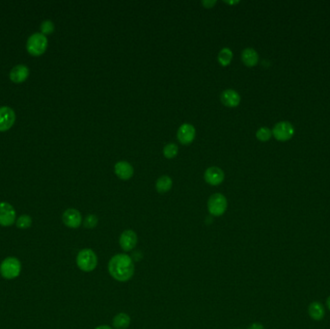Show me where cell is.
<instances>
[{
    "label": "cell",
    "mask_w": 330,
    "mask_h": 329,
    "mask_svg": "<svg viewBox=\"0 0 330 329\" xmlns=\"http://www.w3.org/2000/svg\"><path fill=\"white\" fill-rule=\"evenodd\" d=\"M248 329H265V328H264V326H263L262 324H260V323H254V324H252Z\"/></svg>",
    "instance_id": "27"
},
{
    "label": "cell",
    "mask_w": 330,
    "mask_h": 329,
    "mask_svg": "<svg viewBox=\"0 0 330 329\" xmlns=\"http://www.w3.org/2000/svg\"><path fill=\"white\" fill-rule=\"evenodd\" d=\"M272 136H273V131H271L267 127L260 128L256 133V137L258 138L260 141H264V142L270 140Z\"/></svg>",
    "instance_id": "22"
},
{
    "label": "cell",
    "mask_w": 330,
    "mask_h": 329,
    "mask_svg": "<svg viewBox=\"0 0 330 329\" xmlns=\"http://www.w3.org/2000/svg\"><path fill=\"white\" fill-rule=\"evenodd\" d=\"M95 329H112L109 326H100L98 328H96Z\"/></svg>",
    "instance_id": "28"
},
{
    "label": "cell",
    "mask_w": 330,
    "mask_h": 329,
    "mask_svg": "<svg viewBox=\"0 0 330 329\" xmlns=\"http://www.w3.org/2000/svg\"><path fill=\"white\" fill-rule=\"evenodd\" d=\"M308 315L316 322L322 321L326 316V310L324 305L319 302H311L308 306Z\"/></svg>",
    "instance_id": "16"
},
{
    "label": "cell",
    "mask_w": 330,
    "mask_h": 329,
    "mask_svg": "<svg viewBox=\"0 0 330 329\" xmlns=\"http://www.w3.org/2000/svg\"><path fill=\"white\" fill-rule=\"evenodd\" d=\"M41 31L44 35L51 34L55 31V24L51 20H46L41 24Z\"/></svg>",
    "instance_id": "24"
},
{
    "label": "cell",
    "mask_w": 330,
    "mask_h": 329,
    "mask_svg": "<svg viewBox=\"0 0 330 329\" xmlns=\"http://www.w3.org/2000/svg\"><path fill=\"white\" fill-rule=\"evenodd\" d=\"M196 131L192 124L185 123L178 130V139L182 144H191L195 138Z\"/></svg>",
    "instance_id": "11"
},
{
    "label": "cell",
    "mask_w": 330,
    "mask_h": 329,
    "mask_svg": "<svg viewBox=\"0 0 330 329\" xmlns=\"http://www.w3.org/2000/svg\"><path fill=\"white\" fill-rule=\"evenodd\" d=\"M233 58V52L229 48H224L220 52L218 55L219 62L222 66H227L230 64Z\"/></svg>",
    "instance_id": "20"
},
{
    "label": "cell",
    "mask_w": 330,
    "mask_h": 329,
    "mask_svg": "<svg viewBox=\"0 0 330 329\" xmlns=\"http://www.w3.org/2000/svg\"><path fill=\"white\" fill-rule=\"evenodd\" d=\"M179 147L175 143H168L164 148V155L167 159H173L178 155Z\"/></svg>",
    "instance_id": "21"
},
{
    "label": "cell",
    "mask_w": 330,
    "mask_h": 329,
    "mask_svg": "<svg viewBox=\"0 0 330 329\" xmlns=\"http://www.w3.org/2000/svg\"><path fill=\"white\" fill-rule=\"evenodd\" d=\"M28 76H29V69L28 66L24 64H19L13 67L10 72L11 81L16 83H21L27 81Z\"/></svg>",
    "instance_id": "14"
},
{
    "label": "cell",
    "mask_w": 330,
    "mask_h": 329,
    "mask_svg": "<svg viewBox=\"0 0 330 329\" xmlns=\"http://www.w3.org/2000/svg\"><path fill=\"white\" fill-rule=\"evenodd\" d=\"M16 120L15 111L9 107L0 108V132L9 130Z\"/></svg>",
    "instance_id": "9"
},
{
    "label": "cell",
    "mask_w": 330,
    "mask_h": 329,
    "mask_svg": "<svg viewBox=\"0 0 330 329\" xmlns=\"http://www.w3.org/2000/svg\"><path fill=\"white\" fill-rule=\"evenodd\" d=\"M216 3H217V0H203L202 1V4L206 8H212Z\"/></svg>",
    "instance_id": "26"
},
{
    "label": "cell",
    "mask_w": 330,
    "mask_h": 329,
    "mask_svg": "<svg viewBox=\"0 0 330 329\" xmlns=\"http://www.w3.org/2000/svg\"><path fill=\"white\" fill-rule=\"evenodd\" d=\"M228 207L227 199L224 195L220 193L213 194L208 201V209L212 216L214 217H221L224 215Z\"/></svg>",
    "instance_id": "5"
},
{
    "label": "cell",
    "mask_w": 330,
    "mask_h": 329,
    "mask_svg": "<svg viewBox=\"0 0 330 329\" xmlns=\"http://www.w3.org/2000/svg\"><path fill=\"white\" fill-rule=\"evenodd\" d=\"M110 274L119 282H127L135 274V264L127 254H117L109 263Z\"/></svg>",
    "instance_id": "1"
},
{
    "label": "cell",
    "mask_w": 330,
    "mask_h": 329,
    "mask_svg": "<svg viewBox=\"0 0 330 329\" xmlns=\"http://www.w3.org/2000/svg\"><path fill=\"white\" fill-rule=\"evenodd\" d=\"M204 178L208 184L212 186H218L224 180V172L220 167L212 166L206 170Z\"/></svg>",
    "instance_id": "13"
},
{
    "label": "cell",
    "mask_w": 330,
    "mask_h": 329,
    "mask_svg": "<svg viewBox=\"0 0 330 329\" xmlns=\"http://www.w3.org/2000/svg\"><path fill=\"white\" fill-rule=\"evenodd\" d=\"M114 169H115L116 175L122 180H129L134 175V167L132 166L131 164H129L125 161L118 162L115 164Z\"/></svg>",
    "instance_id": "15"
},
{
    "label": "cell",
    "mask_w": 330,
    "mask_h": 329,
    "mask_svg": "<svg viewBox=\"0 0 330 329\" xmlns=\"http://www.w3.org/2000/svg\"><path fill=\"white\" fill-rule=\"evenodd\" d=\"M224 2L228 3V4H237L239 3V0H236V1H229V0H224Z\"/></svg>",
    "instance_id": "29"
},
{
    "label": "cell",
    "mask_w": 330,
    "mask_h": 329,
    "mask_svg": "<svg viewBox=\"0 0 330 329\" xmlns=\"http://www.w3.org/2000/svg\"><path fill=\"white\" fill-rule=\"evenodd\" d=\"M172 185H173L172 179L167 175H164L158 179L156 183V189L160 193H165L171 190Z\"/></svg>",
    "instance_id": "19"
},
{
    "label": "cell",
    "mask_w": 330,
    "mask_h": 329,
    "mask_svg": "<svg viewBox=\"0 0 330 329\" xmlns=\"http://www.w3.org/2000/svg\"><path fill=\"white\" fill-rule=\"evenodd\" d=\"M120 247L124 251H131L138 245V235L133 230H126L119 239Z\"/></svg>",
    "instance_id": "8"
},
{
    "label": "cell",
    "mask_w": 330,
    "mask_h": 329,
    "mask_svg": "<svg viewBox=\"0 0 330 329\" xmlns=\"http://www.w3.org/2000/svg\"><path fill=\"white\" fill-rule=\"evenodd\" d=\"M31 224H32V219L28 215L21 216L16 222L17 227L20 229H28L31 226Z\"/></svg>",
    "instance_id": "23"
},
{
    "label": "cell",
    "mask_w": 330,
    "mask_h": 329,
    "mask_svg": "<svg viewBox=\"0 0 330 329\" xmlns=\"http://www.w3.org/2000/svg\"><path fill=\"white\" fill-rule=\"evenodd\" d=\"M48 47V39L46 35L40 32L33 33L31 36H29L27 44L28 52L30 55H43Z\"/></svg>",
    "instance_id": "3"
},
{
    "label": "cell",
    "mask_w": 330,
    "mask_h": 329,
    "mask_svg": "<svg viewBox=\"0 0 330 329\" xmlns=\"http://www.w3.org/2000/svg\"><path fill=\"white\" fill-rule=\"evenodd\" d=\"M242 60L248 67H253L258 64L259 55L254 49L247 48L242 53Z\"/></svg>",
    "instance_id": "17"
},
{
    "label": "cell",
    "mask_w": 330,
    "mask_h": 329,
    "mask_svg": "<svg viewBox=\"0 0 330 329\" xmlns=\"http://www.w3.org/2000/svg\"><path fill=\"white\" fill-rule=\"evenodd\" d=\"M16 220V211L14 207L7 203H0V225L4 227L11 226L15 223Z\"/></svg>",
    "instance_id": "7"
},
{
    "label": "cell",
    "mask_w": 330,
    "mask_h": 329,
    "mask_svg": "<svg viewBox=\"0 0 330 329\" xmlns=\"http://www.w3.org/2000/svg\"><path fill=\"white\" fill-rule=\"evenodd\" d=\"M327 306H328V308H329V310L330 311V296L328 298V300H327Z\"/></svg>",
    "instance_id": "30"
},
{
    "label": "cell",
    "mask_w": 330,
    "mask_h": 329,
    "mask_svg": "<svg viewBox=\"0 0 330 329\" xmlns=\"http://www.w3.org/2000/svg\"><path fill=\"white\" fill-rule=\"evenodd\" d=\"M62 220L64 224L72 229H77L81 226L82 222V218L81 213L76 209H68L62 216Z\"/></svg>",
    "instance_id": "10"
},
{
    "label": "cell",
    "mask_w": 330,
    "mask_h": 329,
    "mask_svg": "<svg viewBox=\"0 0 330 329\" xmlns=\"http://www.w3.org/2000/svg\"><path fill=\"white\" fill-rule=\"evenodd\" d=\"M131 325V318L126 313H119L113 319V327L116 329H127Z\"/></svg>",
    "instance_id": "18"
},
{
    "label": "cell",
    "mask_w": 330,
    "mask_h": 329,
    "mask_svg": "<svg viewBox=\"0 0 330 329\" xmlns=\"http://www.w3.org/2000/svg\"><path fill=\"white\" fill-rule=\"evenodd\" d=\"M98 224V218L94 215L88 216L84 220V227L87 229H93Z\"/></svg>",
    "instance_id": "25"
},
{
    "label": "cell",
    "mask_w": 330,
    "mask_h": 329,
    "mask_svg": "<svg viewBox=\"0 0 330 329\" xmlns=\"http://www.w3.org/2000/svg\"><path fill=\"white\" fill-rule=\"evenodd\" d=\"M273 135L279 141H288L294 137L295 129L290 122H279L275 125Z\"/></svg>",
    "instance_id": "6"
},
{
    "label": "cell",
    "mask_w": 330,
    "mask_h": 329,
    "mask_svg": "<svg viewBox=\"0 0 330 329\" xmlns=\"http://www.w3.org/2000/svg\"><path fill=\"white\" fill-rule=\"evenodd\" d=\"M222 104L228 108H236L241 103L240 94L234 89H226L220 96Z\"/></svg>",
    "instance_id": "12"
},
{
    "label": "cell",
    "mask_w": 330,
    "mask_h": 329,
    "mask_svg": "<svg viewBox=\"0 0 330 329\" xmlns=\"http://www.w3.org/2000/svg\"><path fill=\"white\" fill-rule=\"evenodd\" d=\"M77 265L85 273L93 272L98 265V258L96 253L89 248L81 250L77 257Z\"/></svg>",
    "instance_id": "2"
},
{
    "label": "cell",
    "mask_w": 330,
    "mask_h": 329,
    "mask_svg": "<svg viewBox=\"0 0 330 329\" xmlns=\"http://www.w3.org/2000/svg\"><path fill=\"white\" fill-rule=\"evenodd\" d=\"M22 264L14 257H9L3 260L0 265V274L5 279H14L21 274Z\"/></svg>",
    "instance_id": "4"
}]
</instances>
